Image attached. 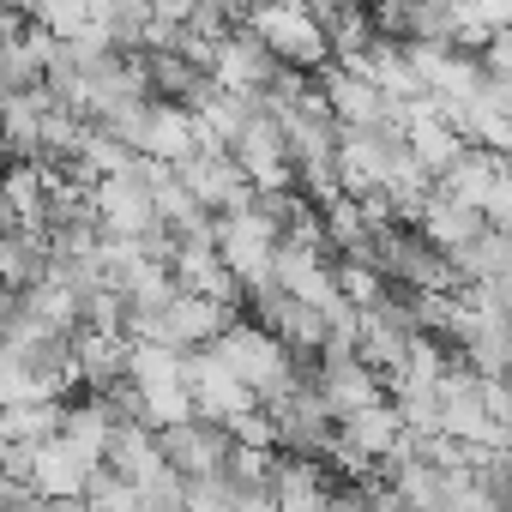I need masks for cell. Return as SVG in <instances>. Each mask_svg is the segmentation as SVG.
<instances>
[{
  "label": "cell",
  "instance_id": "7a4b0ae2",
  "mask_svg": "<svg viewBox=\"0 0 512 512\" xmlns=\"http://www.w3.org/2000/svg\"><path fill=\"white\" fill-rule=\"evenodd\" d=\"M229 428H217V422H175V428H157V458H163V470H175L181 482H205V476H217L223 470V458H229Z\"/></svg>",
  "mask_w": 512,
  "mask_h": 512
},
{
  "label": "cell",
  "instance_id": "6da1fadb",
  "mask_svg": "<svg viewBox=\"0 0 512 512\" xmlns=\"http://www.w3.org/2000/svg\"><path fill=\"white\" fill-rule=\"evenodd\" d=\"M175 181L187 187V199H193L205 217H235V211L253 205V187H247V175L229 163L223 145H199L187 163H175Z\"/></svg>",
  "mask_w": 512,
  "mask_h": 512
},
{
  "label": "cell",
  "instance_id": "3957f363",
  "mask_svg": "<svg viewBox=\"0 0 512 512\" xmlns=\"http://www.w3.org/2000/svg\"><path fill=\"white\" fill-rule=\"evenodd\" d=\"M0 512H7V506H0Z\"/></svg>",
  "mask_w": 512,
  "mask_h": 512
}]
</instances>
